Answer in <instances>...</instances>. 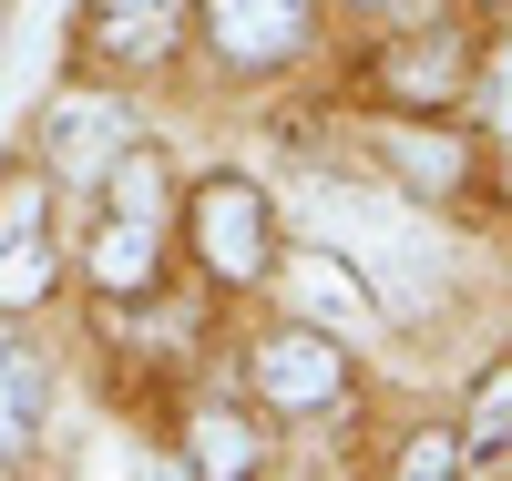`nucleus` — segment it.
Listing matches in <instances>:
<instances>
[{
    "label": "nucleus",
    "instance_id": "nucleus-17",
    "mask_svg": "<svg viewBox=\"0 0 512 481\" xmlns=\"http://www.w3.org/2000/svg\"><path fill=\"white\" fill-rule=\"evenodd\" d=\"M482 123H502V134H512V41L492 52V82H482Z\"/></svg>",
    "mask_w": 512,
    "mask_h": 481
},
{
    "label": "nucleus",
    "instance_id": "nucleus-3",
    "mask_svg": "<svg viewBox=\"0 0 512 481\" xmlns=\"http://www.w3.org/2000/svg\"><path fill=\"white\" fill-rule=\"evenodd\" d=\"M205 31L236 72H267L287 52H308V0H205Z\"/></svg>",
    "mask_w": 512,
    "mask_h": 481
},
{
    "label": "nucleus",
    "instance_id": "nucleus-18",
    "mask_svg": "<svg viewBox=\"0 0 512 481\" xmlns=\"http://www.w3.org/2000/svg\"><path fill=\"white\" fill-rule=\"evenodd\" d=\"M400 164L420 174V185H451V144H410V134H400Z\"/></svg>",
    "mask_w": 512,
    "mask_h": 481
},
{
    "label": "nucleus",
    "instance_id": "nucleus-8",
    "mask_svg": "<svg viewBox=\"0 0 512 481\" xmlns=\"http://www.w3.org/2000/svg\"><path fill=\"white\" fill-rule=\"evenodd\" d=\"M185 0H93V52H123V62H154L175 41Z\"/></svg>",
    "mask_w": 512,
    "mask_h": 481
},
{
    "label": "nucleus",
    "instance_id": "nucleus-9",
    "mask_svg": "<svg viewBox=\"0 0 512 481\" xmlns=\"http://www.w3.org/2000/svg\"><path fill=\"white\" fill-rule=\"evenodd\" d=\"M93 277H103L113 297H134V287H154V226H134V215H113V226L93 236Z\"/></svg>",
    "mask_w": 512,
    "mask_h": 481
},
{
    "label": "nucleus",
    "instance_id": "nucleus-2",
    "mask_svg": "<svg viewBox=\"0 0 512 481\" xmlns=\"http://www.w3.org/2000/svg\"><path fill=\"white\" fill-rule=\"evenodd\" d=\"M195 256L226 287H256V277H267V195L236 185V174H216V185L195 195Z\"/></svg>",
    "mask_w": 512,
    "mask_h": 481
},
{
    "label": "nucleus",
    "instance_id": "nucleus-11",
    "mask_svg": "<svg viewBox=\"0 0 512 481\" xmlns=\"http://www.w3.org/2000/svg\"><path fill=\"white\" fill-rule=\"evenodd\" d=\"M195 471H226V481L256 471V430L226 420V410H205V420H195Z\"/></svg>",
    "mask_w": 512,
    "mask_h": 481
},
{
    "label": "nucleus",
    "instance_id": "nucleus-7",
    "mask_svg": "<svg viewBox=\"0 0 512 481\" xmlns=\"http://www.w3.org/2000/svg\"><path fill=\"white\" fill-rule=\"evenodd\" d=\"M41 420H52V369L31 348H0V471L41 451Z\"/></svg>",
    "mask_w": 512,
    "mask_h": 481
},
{
    "label": "nucleus",
    "instance_id": "nucleus-16",
    "mask_svg": "<svg viewBox=\"0 0 512 481\" xmlns=\"http://www.w3.org/2000/svg\"><path fill=\"white\" fill-rule=\"evenodd\" d=\"M451 62H461V52H451V31H431V52H410V62H400V93H441Z\"/></svg>",
    "mask_w": 512,
    "mask_h": 481
},
{
    "label": "nucleus",
    "instance_id": "nucleus-14",
    "mask_svg": "<svg viewBox=\"0 0 512 481\" xmlns=\"http://www.w3.org/2000/svg\"><path fill=\"white\" fill-rule=\"evenodd\" d=\"M400 471H410V481H451V471H461V430H420V441L400 451Z\"/></svg>",
    "mask_w": 512,
    "mask_h": 481
},
{
    "label": "nucleus",
    "instance_id": "nucleus-15",
    "mask_svg": "<svg viewBox=\"0 0 512 481\" xmlns=\"http://www.w3.org/2000/svg\"><path fill=\"white\" fill-rule=\"evenodd\" d=\"M21 236H41V185H31V174L0 185V246H21Z\"/></svg>",
    "mask_w": 512,
    "mask_h": 481
},
{
    "label": "nucleus",
    "instance_id": "nucleus-6",
    "mask_svg": "<svg viewBox=\"0 0 512 481\" xmlns=\"http://www.w3.org/2000/svg\"><path fill=\"white\" fill-rule=\"evenodd\" d=\"M41 144H52V164L72 174V185H82V174H113V154H123V103H103V93L52 103V134H41Z\"/></svg>",
    "mask_w": 512,
    "mask_h": 481
},
{
    "label": "nucleus",
    "instance_id": "nucleus-5",
    "mask_svg": "<svg viewBox=\"0 0 512 481\" xmlns=\"http://www.w3.org/2000/svg\"><path fill=\"white\" fill-rule=\"evenodd\" d=\"M287 297H297V318H308V328H328V338L369 328V277L349 267V256H328V246H308V256L287 267Z\"/></svg>",
    "mask_w": 512,
    "mask_h": 481
},
{
    "label": "nucleus",
    "instance_id": "nucleus-12",
    "mask_svg": "<svg viewBox=\"0 0 512 481\" xmlns=\"http://www.w3.org/2000/svg\"><path fill=\"white\" fill-rule=\"evenodd\" d=\"M52 287V246L21 236V246H0V308H31V297Z\"/></svg>",
    "mask_w": 512,
    "mask_h": 481
},
{
    "label": "nucleus",
    "instance_id": "nucleus-1",
    "mask_svg": "<svg viewBox=\"0 0 512 481\" xmlns=\"http://www.w3.org/2000/svg\"><path fill=\"white\" fill-rule=\"evenodd\" d=\"M338 236H349V267L390 297V308H431L441 297V277H451V256H441V236L420 226V215H379L369 195H338Z\"/></svg>",
    "mask_w": 512,
    "mask_h": 481
},
{
    "label": "nucleus",
    "instance_id": "nucleus-10",
    "mask_svg": "<svg viewBox=\"0 0 512 481\" xmlns=\"http://www.w3.org/2000/svg\"><path fill=\"white\" fill-rule=\"evenodd\" d=\"M113 215L164 226V164H154V154H113Z\"/></svg>",
    "mask_w": 512,
    "mask_h": 481
},
{
    "label": "nucleus",
    "instance_id": "nucleus-13",
    "mask_svg": "<svg viewBox=\"0 0 512 481\" xmlns=\"http://www.w3.org/2000/svg\"><path fill=\"white\" fill-rule=\"evenodd\" d=\"M502 441H512V369H502V379L482 389V410H472V430H461V461H492Z\"/></svg>",
    "mask_w": 512,
    "mask_h": 481
},
{
    "label": "nucleus",
    "instance_id": "nucleus-4",
    "mask_svg": "<svg viewBox=\"0 0 512 481\" xmlns=\"http://www.w3.org/2000/svg\"><path fill=\"white\" fill-rule=\"evenodd\" d=\"M338 338L328 328H277L267 348H256V389H267L277 410H328L338 400Z\"/></svg>",
    "mask_w": 512,
    "mask_h": 481
}]
</instances>
